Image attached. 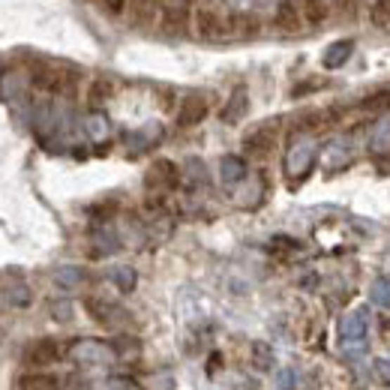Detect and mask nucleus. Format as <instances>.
Masks as SVG:
<instances>
[{"instance_id": "1", "label": "nucleus", "mask_w": 390, "mask_h": 390, "mask_svg": "<svg viewBox=\"0 0 390 390\" xmlns=\"http://www.w3.org/2000/svg\"><path fill=\"white\" fill-rule=\"evenodd\" d=\"M70 354H72V360L82 363V366H105L117 358L115 345L99 342V339H78L70 349Z\"/></svg>"}, {"instance_id": "2", "label": "nucleus", "mask_w": 390, "mask_h": 390, "mask_svg": "<svg viewBox=\"0 0 390 390\" xmlns=\"http://www.w3.org/2000/svg\"><path fill=\"white\" fill-rule=\"evenodd\" d=\"M366 327H370V316H366V309H354L339 321V337H342L345 351H363Z\"/></svg>"}, {"instance_id": "3", "label": "nucleus", "mask_w": 390, "mask_h": 390, "mask_svg": "<svg viewBox=\"0 0 390 390\" xmlns=\"http://www.w3.org/2000/svg\"><path fill=\"white\" fill-rule=\"evenodd\" d=\"M84 306H87V316H91L96 325H105V327H117L120 321H126V312L115 306V304H108V300H99V297H87L84 300Z\"/></svg>"}, {"instance_id": "4", "label": "nucleus", "mask_w": 390, "mask_h": 390, "mask_svg": "<svg viewBox=\"0 0 390 390\" xmlns=\"http://www.w3.org/2000/svg\"><path fill=\"white\" fill-rule=\"evenodd\" d=\"M312 156H316V144L312 141H297L292 144V150L285 156V171L288 177H306L309 165H312Z\"/></svg>"}, {"instance_id": "5", "label": "nucleus", "mask_w": 390, "mask_h": 390, "mask_svg": "<svg viewBox=\"0 0 390 390\" xmlns=\"http://www.w3.org/2000/svg\"><path fill=\"white\" fill-rule=\"evenodd\" d=\"M25 360L30 366H51L54 360H60V342L58 339H37L27 345Z\"/></svg>"}, {"instance_id": "6", "label": "nucleus", "mask_w": 390, "mask_h": 390, "mask_svg": "<svg viewBox=\"0 0 390 390\" xmlns=\"http://www.w3.org/2000/svg\"><path fill=\"white\" fill-rule=\"evenodd\" d=\"M226 21L219 18V13L216 9H207V6H202L195 13V33L202 39H219V37H226Z\"/></svg>"}, {"instance_id": "7", "label": "nucleus", "mask_w": 390, "mask_h": 390, "mask_svg": "<svg viewBox=\"0 0 390 390\" xmlns=\"http://www.w3.org/2000/svg\"><path fill=\"white\" fill-rule=\"evenodd\" d=\"M63 72L60 70H54V66H46V63H39V66H33V72H30V84L37 87V91H46V93H58L63 91Z\"/></svg>"}, {"instance_id": "8", "label": "nucleus", "mask_w": 390, "mask_h": 390, "mask_svg": "<svg viewBox=\"0 0 390 390\" xmlns=\"http://www.w3.org/2000/svg\"><path fill=\"white\" fill-rule=\"evenodd\" d=\"M207 117V99L204 96H186L181 103V111H177V126H195L202 124V120Z\"/></svg>"}, {"instance_id": "9", "label": "nucleus", "mask_w": 390, "mask_h": 390, "mask_svg": "<svg viewBox=\"0 0 390 390\" xmlns=\"http://www.w3.org/2000/svg\"><path fill=\"white\" fill-rule=\"evenodd\" d=\"M273 141H276V129L273 126H261V129H255L252 136H247L243 148H247L249 156H264V153H271Z\"/></svg>"}, {"instance_id": "10", "label": "nucleus", "mask_w": 390, "mask_h": 390, "mask_svg": "<svg viewBox=\"0 0 390 390\" xmlns=\"http://www.w3.org/2000/svg\"><path fill=\"white\" fill-rule=\"evenodd\" d=\"M160 25H162L165 33H171V37H177V33H186V27H189V9L186 6H169V9H162Z\"/></svg>"}, {"instance_id": "11", "label": "nucleus", "mask_w": 390, "mask_h": 390, "mask_svg": "<svg viewBox=\"0 0 390 390\" xmlns=\"http://www.w3.org/2000/svg\"><path fill=\"white\" fill-rule=\"evenodd\" d=\"M18 390H63V382L51 372H27L21 375Z\"/></svg>"}, {"instance_id": "12", "label": "nucleus", "mask_w": 390, "mask_h": 390, "mask_svg": "<svg viewBox=\"0 0 390 390\" xmlns=\"http://www.w3.org/2000/svg\"><path fill=\"white\" fill-rule=\"evenodd\" d=\"M177 177H181V171H177V165L169 162V160H156L153 169L148 171V183H160V186H174Z\"/></svg>"}, {"instance_id": "13", "label": "nucleus", "mask_w": 390, "mask_h": 390, "mask_svg": "<svg viewBox=\"0 0 390 390\" xmlns=\"http://www.w3.org/2000/svg\"><path fill=\"white\" fill-rule=\"evenodd\" d=\"M247 111H249V96H247V91H243V87H238V91L231 93L228 105L222 108V120H226V124H238V120L247 115Z\"/></svg>"}, {"instance_id": "14", "label": "nucleus", "mask_w": 390, "mask_h": 390, "mask_svg": "<svg viewBox=\"0 0 390 390\" xmlns=\"http://www.w3.org/2000/svg\"><path fill=\"white\" fill-rule=\"evenodd\" d=\"M219 171H222V183L226 186H238L243 177H247V162L240 160V156H226L219 165Z\"/></svg>"}, {"instance_id": "15", "label": "nucleus", "mask_w": 390, "mask_h": 390, "mask_svg": "<svg viewBox=\"0 0 390 390\" xmlns=\"http://www.w3.org/2000/svg\"><path fill=\"white\" fill-rule=\"evenodd\" d=\"M111 93H115V84H111L108 78H93V82L87 84V105H93V108L105 105Z\"/></svg>"}, {"instance_id": "16", "label": "nucleus", "mask_w": 390, "mask_h": 390, "mask_svg": "<svg viewBox=\"0 0 390 390\" xmlns=\"http://www.w3.org/2000/svg\"><path fill=\"white\" fill-rule=\"evenodd\" d=\"M300 25H304V18H300L297 9L292 4H282L280 13H276V27H280L282 33H297Z\"/></svg>"}, {"instance_id": "17", "label": "nucleus", "mask_w": 390, "mask_h": 390, "mask_svg": "<svg viewBox=\"0 0 390 390\" xmlns=\"http://www.w3.org/2000/svg\"><path fill=\"white\" fill-rule=\"evenodd\" d=\"M84 280V271L82 267H60L58 273H54V285L63 288V292H72V288H78Z\"/></svg>"}, {"instance_id": "18", "label": "nucleus", "mask_w": 390, "mask_h": 390, "mask_svg": "<svg viewBox=\"0 0 390 390\" xmlns=\"http://www.w3.org/2000/svg\"><path fill=\"white\" fill-rule=\"evenodd\" d=\"M84 129H87V136H91L93 141H103V138H108V120H105V115H87V120H84Z\"/></svg>"}, {"instance_id": "19", "label": "nucleus", "mask_w": 390, "mask_h": 390, "mask_svg": "<svg viewBox=\"0 0 390 390\" xmlns=\"http://www.w3.org/2000/svg\"><path fill=\"white\" fill-rule=\"evenodd\" d=\"M6 300H9V306H18V309H25L30 304V288L25 282H9L6 288Z\"/></svg>"}, {"instance_id": "20", "label": "nucleus", "mask_w": 390, "mask_h": 390, "mask_svg": "<svg viewBox=\"0 0 390 390\" xmlns=\"http://www.w3.org/2000/svg\"><path fill=\"white\" fill-rule=\"evenodd\" d=\"M360 105L366 111H375V115H384V111H390V91H378L372 96H366Z\"/></svg>"}, {"instance_id": "21", "label": "nucleus", "mask_w": 390, "mask_h": 390, "mask_svg": "<svg viewBox=\"0 0 390 390\" xmlns=\"http://www.w3.org/2000/svg\"><path fill=\"white\" fill-rule=\"evenodd\" d=\"M252 363H255V370H271V366H273L271 345H264V342H255V345H252Z\"/></svg>"}, {"instance_id": "22", "label": "nucleus", "mask_w": 390, "mask_h": 390, "mask_svg": "<svg viewBox=\"0 0 390 390\" xmlns=\"http://www.w3.org/2000/svg\"><path fill=\"white\" fill-rule=\"evenodd\" d=\"M111 280L117 282L120 292H132V288H136V271H132V267H117V271L111 273Z\"/></svg>"}, {"instance_id": "23", "label": "nucleus", "mask_w": 390, "mask_h": 390, "mask_svg": "<svg viewBox=\"0 0 390 390\" xmlns=\"http://www.w3.org/2000/svg\"><path fill=\"white\" fill-rule=\"evenodd\" d=\"M372 25L382 30H390V0H378L372 6Z\"/></svg>"}, {"instance_id": "24", "label": "nucleus", "mask_w": 390, "mask_h": 390, "mask_svg": "<svg viewBox=\"0 0 390 390\" xmlns=\"http://www.w3.org/2000/svg\"><path fill=\"white\" fill-rule=\"evenodd\" d=\"M304 15H306V21H312V25H318V21H325V18H327V6H325V4H318V0H306Z\"/></svg>"}, {"instance_id": "25", "label": "nucleus", "mask_w": 390, "mask_h": 390, "mask_svg": "<svg viewBox=\"0 0 390 390\" xmlns=\"http://www.w3.org/2000/svg\"><path fill=\"white\" fill-rule=\"evenodd\" d=\"M93 390H141V387L136 382H129V378H105Z\"/></svg>"}, {"instance_id": "26", "label": "nucleus", "mask_w": 390, "mask_h": 390, "mask_svg": "<svg viewBox=\"0 0 390 390\" xmlns=\"http://www.w3.org/2000/svg\"><path fill=\"white\" fill-rule=\"evenodd\" d=\"M183 177H189V183H204V165L198 160H189L183 165Z\"/></svg>"}, {"instance_id": "27", "label": "nucleus", "mask_w": 390, "mask_h": 390, "mask_svg": "<svg viewBox=\"0 0 390 390\" xmlns=\"http://www.w3.org/2000/svg\"><path fill=\"white\" fill-rule=\"evenodd\" d=\"M372 297L378 306H387L390 309V280H378L375 288H372Z\"/></svg>"}, {"instance_id": "28", "label": "nucleus", "mask_w": 390, "mask_h": 390, "mask_svg": "<svg viewBox=\"0 0 390 390\" xmlns=\"http://www.w3.org/2000/svg\"><path fill=\"white\" fill-rule=\"evenodd\" d=\"M297 372L294 370H280L276 372V390H294L297 387Z\"/></svg>"}, {"instance_id": "29", "label": "nucleus", "mask_w": 390, "mask_h": 390, "mask_svg": "<svg viewBox=\"0 0 390 390\" xmlns=\"http://www.w3.org/2000/svg\"><path fill=\"white\" fill-rule=\"evenodd\" d=\"M96 243H99V249H103V252H115V249H117L115 231H99V234H96Z\"/></svg>"}, {"instance_id": "30", "label": "nucleus", "mask_w": 390, "mask_h": 390, "mask_svg": "<svg viewBox=\"0 0 390 390\" xmlns=\"http://www.w3.org/2000/svg\"><path fill=\"white\" fill-rule=\"evenodd\" d=\"M345 51H349V46H337V48H330V51L325 54V63H327V66H339V63L345 60Z\"/></svg>"}, {"instance_id": "31", "label": "nucleus", "mask_w": 390, "mask_h": 390, "mask_svg": "<svg viewBox=\"0 0 390 390\" xmlns=\"http://www.w3.org/2000/svg\"><path fill=\"white\" fill-rule=\"evenodd\" d=\"M51 316H54V318H60V321H70V316H72V309H70V304H54V309H51Z\"/></svg>"}, {"instance_id": "32", "label": "nucleus", "mask_w": 390, "mask_h": 390, "mask_svg": "<svg viewBox=\"0 0 390 390\" xmlns=\"http://www.w3.org/2000/svg\"><path fill=\"white\" fill-rule=\"evenodd\" d=\"M63 390H87V384L82 382V375H70L63 382Z\"/></svg>"}, {"instance_id": "33", "label": "nucleus", "mask_w": 390, "mask_h": 390, "mask_svg": "<svg viewBox=\"0 0 390 390\" xmlns=\"http://www.w3.org/2000/svg\"><path fill=\"white\" fill-rule=\"evenodd\" d=\"M105 9L111 15H120L126 9V0H105Z\"/></svg>"}, {"instance_id": "34", "label": "nucleus", "mask_w": 390, "mask_h": 390, "mask_svg": "<svg viewBox=\"0 0 390 390\" xmlns=\"http://www.w3.org/2000/svg\"><path fill=\"white\" fill-rule=\"evenodd\" d=\"M375 366H378V372H382V375H384V382L390 384V360H378Z\"/></svg>"}]
</instances>
